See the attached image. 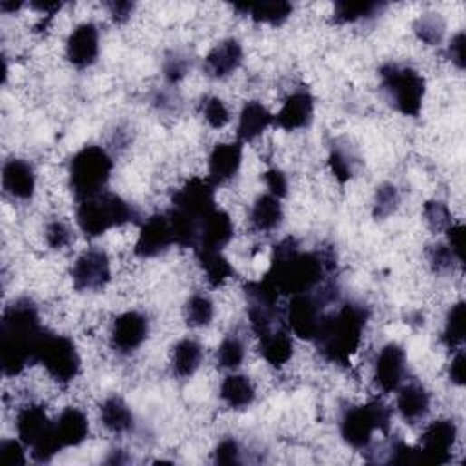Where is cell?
<instances>
[{"instance_id": "9a60e30c", "label": "cell", "mask_w": 466, "mask_h": 466, "mask_svg": "<svg viewBox=\"0 0 466 466\" xmlns=\"http://www.w3.org/2000/svg\"><path fill=\"white\" fill-rule=\"evenodd\" d=\"M150 334V321L141 312H124L112 325V346L117 354L130 355L142 346Z\"/></svg>"}, {"instance_id": "5b68a950", "label": "cell", "mask_w": 466, "mask_h": 466, "mask_svg": "<svg viewBox=\"0 0 466 466\" xmlns=\"http://www.w3.org/2000/svg\"><path fill=\"white\" fill-rule=\"evenodd\" d=\"M113 171L112 155L101 146H84L70 162V186L79 200L104 191Z\"/></svg>"}, {"instance_id": "83f0119b", "label": "cell", "mask_w": 466, "mask_h": 466, "mask_svg": "<svg viewBox=\"0 0 466 466\" xmlns=\"http://www.w3.org/2000/svg\"><path fill=\"white\" fill-rule=\"evenodd\" d=\"M285 218V211H283V204L281 199L265 193L261 197H257V200L252 206L250 211V222L252 228L261 231V233H268L277 229L283 224Z\"/></svg>"}, {"instance_id": "bcb514c9", "label": "cell", "mask_w": 466, "mask_h": 466, "mask_svg": "<svg viewBox=\"0 0 466 466\" xmlns=\"http://www.w3.org/2000/svg\"><path fill=\"white\" fill-rule=\"evenodd\" d=\"M263 179H265V184H267L270 195H274L277 199H285L288 195V177L283 170L270 168L265 171Z\"/></svg>"}, {"instance_id": "8d00e7d4", "label": "cell", "mask_w": 466, "mask_h": 466, "mask_svg": "<svg viewBox=\"0 0 466 466\" xmlns=\"http://www.w3.org/2000/svg\"><path fill=\"white\" fill-rule=\"evenodd\" d=\"M245 355H247L245 343L238 335L231 334L224 337L222 343L218 345L215 361H217V366L222 370H238L243 364Z\"/></svg>"}, {"instance_id": "8fae6325", "label": "cell", "mask_w": 466, "mask_h": 466, "mask_svg": "<svg viewBox=\"0 0 466 466\" xmlns=\"http://www.w3.org/2000/svg\"><path fill=\"white\" fill-rule=\"evenodd\" d=\"M112 279L110 257L99 248L86 250L72 267V281L79 292H99Z\"/></svg>"}, {"instance_id": "4316f807", "label": "cell", "mask_w": 466, "mask_h": 466, "mask_svg": "<svg viewBox=\"0 0 466 466\" xmlns=\"http://www.w3.org/2000/svg\"><path fill=\"white\" fill-rule=\"evenodd\" d=\"M218 395L226 406L233 410H245L256 401V388L248 375L231 374L222 381Z\"/></svg>"}, {"instance_id": "f546056e", "label": "cell", "mask_w": 466, "mask_h": 466, "mask_svg": "<svg viewBox=\"0 0 466 466\" xmlns=\"http://www.w3.org/2000/svg\"><path fill=\"white\" fill-rule=\"evenodd\" d=\"M101 421H102L104 428L110 430L112 433H126L133 428L135 417H133V412L128 406V403L122 397L113 395L102 403Z\"/></svg>"}, {"instance_id": "30bf717a", "label": "cell", "mask_w": 466, "mask_h": 466, "mask_svg": "<svg viewBox=\"0 0 466 466\" xmlns=\"http://www.w3.org/2000/svg\"><path fill=\"white\" fill-rule=\"evenodd\" d=\"M332 296L328 297L326 292L323 297L308 294H297L292 296L288 308H286V323L288 328L299 337L306 341H316L323 317H325V303H328Z\"/></svg>"}, {"instance_id": "b9f144b4", "label": "cell", "mask_w": 466, "mask_h": 466, "mask_svg": "<svg viewBox=\"0 0 466 466\" xmlns=\"http://www.w3.org/2000/svg\"><path fill=\"white\" fill-rule=\"evenodd\" d=\"M26 462V444L21 439H5L0 442V464L24 466Z\"/></svg>"}, {"instance_id": "5bb4252c", "label": "cell", "mask_w": 466, "mask_h": 466, "mask_svg": "<svg viewBox=\"0 0 466 466\" xmlns=\"http://www.w3.org/2000/svg\"><path fill=\"white\" fill-rule=\"evenodd\" d=\"M215 184L209 179L193 177L189 179L175 195H173V209L189 215L191 218L199 220L209 213L215 204Z\"/></svg>"}, {"instance_id": "277c9868", "label": "cell", "mask_w": 466, "mask_h": 466, "mask_svg": "<svg viewBox=\"0 0 466 466\" xmlns=\"http://www.w3.org/2000/svg\"><path fill=\"white\" fill-rule=\"evenodd\" d=\"M137 218L133 206L117 193L102 191L97 197L79 200L77 224L90 239H97L112 228H121Z\"/></svg>"}, {"instance_id": "7bdbcfd3", "label": "cell", "mask_w": 466, "mask_h": 466, "mask_svg": "<svg viewBox=\"0 0 466 466\" xmlns=\"http://www.w3.org/2000/svg\"><path fill=\"white\" fill-rule=\"evenodd\" d=\"M191 68V63L186 55H182L180 52H173L170 53L166 59H164V64H162V72H164V77L170 84H177L179 81H182L188 73V70Z\"/></svg>"}, {"instance_id": "603a6c76", "label": "cell", "mask_w": 466, "mask_h": 466, "mask_svg": "<svg viewBox=\"0 0 466 466\" xmlns=\"http://www.w3.org/2000/svg\"><path fill=\"white\" fill-rule=\"evenodd\" d=\"M55 437L61 448H75L81 446L90 435V422L83 410L79 408H66L57 421H53Z\"/></svg>"}, {"instance_id": "c3c4849f", "label": "cell", "mask_w": 466, "mask_h": 466, "mask_svg": "<svg viewBox=\"0 0 466 466\" xmlns=\"http://www.w3.org/2000/svg\"><path fill=\"white\" fill-rule=\"evenodd\" d=\"M388 461L395 464H413V462H421V457H419V450H415L413 446L406 444L404 441H395L390 448Z\"/></svg>"}, {"instance_id": "f6af8a7d", "label": "cell", "mask_w": 466, "mask_h": 466, "mask_svg": "<svg viewBox=\"0 0 466 466\" xmlns=\"http://www.w3.org/2000/svg\"><path fill=\"white\" fill-rule=\"evenodd\" d=\"M213 461H215V464H224V466L239 464L241 462L239 442L231 437L222 439L213 450Z\"/></svg>"}, {"instance_id": "f1b7e54d", "label": "cell", "mask_w": 466, "mask_h": 466, "mask_svg": "<svg viewBox=\"0 0 466 466\" xmlns=\"http://www.w3.org/2000/svg\"><path fill=\"white\" fill-rule=\"evenodd\" d=\"M243 15L250 17L257 24H270V26H281L285 24L292 12L294 6L285 0H274V3H256V5H236L233 6Z\"/></svg>"}, {"instance_id": "681fc988", "label": "cell", "mask_w": 466, "mask_h": 466, "mask_svg": "<svg viewBox=\"0 0 466 466\" xmlns=\"http://www.w3.org/2000/svg\"><path fill=\"white\" fill-rule=\"evenodd\" d=\"M448 248L451 250L453 257L459 265L464 263V226L462 224H451L446 231Z\"/></svg>"}, {"instance_id": "11a10c76", "label": "cell", "mask_w": 466, "mask_h": 466, "mask_svg": "<svg viewBox=\"0 0 466 466\" xmlns=\"http://www.w3.org/2000/svg\"><path fill=\"white\" fill-rule=\"evenodd\" d=\"M21 8H23V3H10V0H3V3H0V10L5 14H14Z\"/></svg>"}, {"instance_id": "9f6ffc18", "label": "cell", "mask_w": 466, "mask_h": 466, "mask_svg": "<svg viewBox=\"0 0 466 466\" xmlns=\"http://www.w3.org/2000/svg\"><path fill=\"white\" fill-rule=\"evenodd\" d=\"M126 461H128V459L122 457V450H113V451H112V457L106 459V462H110V464H122V462H126Z\"/></svg>"}, {"instance_id": "e575fe53", "label": "cell", "mask_w": 466, "mask_h": 466, "mask_svg": "<svg viewBox=\"0 0 466 466\" xmlns=\"http://www.w3.org/2000/svg\"><path fill=\"white\" fill-rule=\"evenodd\" d=\"M215 306L204 294H193L184 305V319L191 328H204L213 321Z\"/></svg>"}, {"instance_id": "52a82bcc", "label": "cell", "mask_w": 466, "mask_h": 466, "mask_svg": "<svg viewBox=\"0 0 466 466\" xmlns=\"http://www.w3.org/2000/svg\"><path fill=\"white\" fill-rule=\"evenodd\" d=\"M17 435L32 450L34 461L44 464L50 462L59 451H63L53 421H50L46 410L41 404H28L17 415Z\"/></svg>"}, {"instance_id": "44dd1931", "label": "cell", "mask_w": 466, "mask_h": 466, "mask_svg": "<svg viewBox=\"0 0 466 466\" xmlns=\"http://www.w3.org/2000/svg\"><path fill=\"white\" fill-rule=\"evenodd\" d=\"M316 102L310 92L299 90L294 92L283 104L277 115H274V124L286 131H296L310 126L314 119Z\"/></svg>"}, {"instance_id": "60d3db41", "label": "cell", "mask_w": 466, "mask_h": 466, "mask_svg": "<svg viewBox=\"0 0 466 466\" xmlns=\"http://www.w3.org/2000/svg\"><path fill=\"white\" fill-rule=\"evenodd\" d=\"M202 115L204 121L213 128V130H220L229 122V112L224 104L222 99L218 97H208L202 101Z\"/></svg>"}, {"instance_id": "9c48e42d", "label": "cell", "mask_w": 466, "mask_h": 466, "mask_svg": "<svg viewBox=\"0 0 466 466\" xmlns=\"http://www.w3.org/2000/svg\"><path fill=\"white\" fill-rule=\"evenodd\" d=\"M39 363L52 379L61 384L72 383L81 372V355L75 343L66 335L48 332L39 348Z\"/></svg>"}, {"instance_id": "d6a6232c", "label": "cell", "mask_w": 466, "mask_h": 466, "mask_svg": "<svg viewBox=\"0 0 466 466\" xmlns=\"http://www.w3.org/2000/svg\"><path fill=\"white\" fill-rule=\"evenodd\" d=\"M464 337H466V305L464 301H459L446 314L442 343L446 345L448 350L455 352L464 343Z\"/></svg>"}, {"instance_id": "ab89813d", "label": "cell", "mask_w": 466, "mask_h": 466, "mask_svg": "<svg viewBox=\"0 0 466 466\" xmlns=\"http://www.w3.org/2000/svg\"><path fill=\"white\" fill-rule=\"evenodd\" d=\"M401 202V197H399V189L386 182V184H381L375 191V200H374V217L375 218H386L390 217L397 206Z\"/></svg>"}, {"instance_id": "4fadbf2b", "label": "cell", "mask_w": 466, "mask_h": 466, "mask_svg": "<svg viewBox=\"0 0 466 466\" xmlns=\"http://www.w3.org/2000/svg\"><path fill=\"white\" fill-rule=\"evenodd\" d=\"M175 245V236L168 213L150 217L139 231L135 243V256L141 259H153L166 254Z\"/></svg>"}, {"instance_id": "ffe728a7", "label": "cell", "mask_w": 466, "mask_h": 466, "mask_svg": "<svg viewBox=\"0 0 466 466\" xmlns=\"http://www.w3.org/2000/svg\"><path fill=\"white\" fill-rule=\"evenodd\" d=\"M243 46L238 39H224L204 59V72L211 79H226L236 73L243 63Z\"/></svg>"}, {"instance_id": "7a4b0ae2", "label": "cell", "mask_w": 466, "mask_h": 466, "mask_svg": "<svg viewBox=\"0 0 466 466\" xmlns=\"http://www.w3.org/2000/svg\"><path fill=\"white\" fill-rule=\"evenodd\" d=\"M330 270L328 259L319 252H303L294 239H286L274 248L272 267L265 276L283 296L312 292Z\"/></svg>"}, {"instance_id": "d4e9b609", "label": "cell", "mask_w": 466, "mask_h": 466, "mask_svg": "<svg viewBox=\"0 0 466 466\" xmlns=\"http://www.w3.org/2000/svg\"><path fill=\"white\" fill-rule=\"evenodd\" d=\"M397 412L410 424L422 421L430 412V393L417 383L401 386L397 395Z\"/></svg>"}, {"instance_id": "2e32d148", "label": "cell", "mask_w": 466, "mask_h": 466, "mask_svg": "<svg viewBox=\"0 0 466 466\" xmlns=\"http://www.w3.org/2000/svg\"><path fill=\"white\" fill-rule=\"evenodd\" d=\"M233 239L231 217L220 209L213 208L199 222V236L195 252H222Z\"/></svg>"}, {"instance_id": "7dc6e473", "label": "cell", "mask_w": 466, "mask_h": 466, "mask_svg": "<svg viewBox=\"0 0 466 466\" xmlns=\"http://www.w3.org/2000/svg\"><path fill=\"white\" fill-rule=\"evenodd\" d=\"M455 263H457V259L453 257V254L448 248V245H437V247L432 248V252H430V265H432L435 274L450 272Z\"/></svg>"}, {"instance_id": "7402d4cb", "label": "cell", "mask_w": 466, "mask_h": 466, "mask_svg": "<svg viewBox=\"0 0 466 466\" xmlns=\"http://www.w3.org/2000/svg\"><path fill=\"white\" fill-rule=\"evenodd\" d=\"M3 188L17 200H30L37 188L34 166L23 159L6 160L3 166Z\"/></svg>"}, {"instance_id": "836d02e7", "label": "cell", "mask_w": 466, "mask_h": 466, "mask_svg": "<svg viewBox=\"0 0 466 466\" xmlns=\"http://www.w3.org/2000/svg\"><path fill=\"white\" fill-rule=\"evenodd\" d=\"M384 5L379 3H337L334 10V21L337 24H354L359 21H366L377 17Z\"/></svg>"}, {"instance_id": "4dcf8cb0", "label": "cell", "mask_w": 466, "mask_h": 466, "mask_svg": "<svg viewBox=\"0 0 466 466\" xmlns=\"http://www.w3.org/2000/svg\"><path fill=\"white\" fill-rule=\"evenodd\" d=\"M202 346L195 341V339H182L173 346V354H171V368L173 374L180 379H188L191 377L200 363H202Z\"/></svg>"}, {"instance_id": "74e56055", "label": "cell", "mask_w": 466, "mask_h": 466, "mask_svg": "<svg viewBox=\"0 0 466 466\" xmlns=\"http://www.w3.org/2000/svg\"><path fill=\"white\" fill-rule=\"evenodd\" d=\"M355 164H357L355 157L346 148H341V146L332 148L330 157H328V166L339 182L345 184L354 177Z\"/></svg>"}, {"instance_id": "8992f818", "label": "cell", "mask_w": 466, "mask_h": 466, "mask_svg": "<svg viewBox=\"0 0 466 466\" xmlns=\"http://www.w3.org/2000/svg\"><path fill=\"white\" fill-rule=\"evenodd\" d=\"M381 84L390 104L404 117H417L426 95L424 77L404 66L386 64L381 68Z\"/></svg>"}, {"instance_id": "484cf974", "label": "cell", "mask_w": 466, "mask_h": 466, "mask_svg": "<svg viewBox=\"0 0 466 466\" xmlns=\"http://www.w3.org/2000/svg\"><path fill=\"white\" fill-rule=\"evenodd\" d=\"M259 352L268 364L274 368H283L294 357V339L283 328L270 330L259 337Z\"/></svg>"}, {"instance_id": "816d5d0a", "label": "cell", "mask_w": 466, "mask_h": 466, "mask_svg": "<svg viewBox=\"0 0 466 466\" xmlns=\"http://www.w3.org/2000/svg\"><path fill=\"white\" fill-rule=\"evenodd\" d=\"M464 366H466V357H464V352L459 348L455 350V355L451 357V363L448 366V377L457 386L464 384Z\"/></svg>"}, {"instance_id": "db71d44e", "label": "cell", "mask_w": 466, "mask_h": 466, "mask_svg": "<svg viewBox=\"0 0 466 466\" xmlns=\"http://www.w3.org/2000/svg\"><path fill=\"white\" fill-rule=\"evenodd\" d=\"M32 6H34L35 10L46 14V15H53V14H57V12L61 10L63 5H59V3H34Z\"/></svg>"}, {"instance_id": "7c38bea8", "label": "cell", "mask_w": 466, "mask_h": 466, "mask_svg": "<svg viewBox=\"0 0 466 466\" xmlns=\"http://www.w3.org/2000/svg\"><path fill=\"white\" fill-rule=\"evenodd\" d=\"M457 441V426L450 419H439L432 422L422 437L419 457L424 464H448L451 459V450Z\"/></svg>"}, {"instance_id": "ee69618b", "label": "cell", "mask_w": 466, "mask_h": 466, "mask_svg": "<svg viewBox=\"0 0 466 466\" xmlns=\"http://www.w3.org/2000/svg\"><path fill=\"white\" fill-rule=\"evenodd\" d=\"M73 236L72 229L68 228L66 222L63 220H52L46 226V243L52 250H64L66 247H70Z\"/></svg>"}, {"instance_id": "f907efd6", "label": "cell", "mask_w": 466, "mask_h": 466, "mask_svg": "<svg viewBox=\"0 0 466 466\" xmlns=\"http://www.w3.org/2000/svg\"><path fill=\"white\" fill-rule=\"evenodd\" d=\"M464 43H466L464 34L459 32L457 35L451 37V41H450V44H448V59L455 64L457 70H464V66H466V59H464V57H466V55H464Z\"/></svg>"}, {"instance_id": "d590c367", "label": "cell", "mask_w": 466, "mask_h": 466, "mask_svg": "<svg viewBox=\"0 0 466 466\" xmlns=\"http://www.w3.org/2000/svg\"><path fill=\"white\" fill-rule=\"evenodd\" d=\"M413 34L428 46H439L446 35V23L439 14H424L413 23Z\"/></svg>"}, {"instance_id": "3957f363", "label": "cell", "mask_w": 466, "mask_h": 466, "mask_svg": "<svg viewBox=\"0 0 466 466\" xmlns=\"http://www.w3.org/2000/svg\"><path fill=\"white\" fill-rule=\"evenodd\" d=\"M368 312L354 303L343 305L334 314H325L316 337L319 354L335 364H348L359 350L366 328Z\"/></svg>"}, {"instance_id": "1f68e13d", "label": "cell", "mask_w": 466, "mask_h": 466, "mask_svg": "<svg viewBox=\"0 0 466 466\" xmlns=\"http://www.w3.org/2000/svg\"><path fill=\"white\" fill-rule=\"evenodd\" d=\"M195 256L209 286L218 288L233 277V267L222 252H195Z\"/></svg>"}, {"instance_id": "ac0fdd59", "label": "cell", "mask_w": 466, "mask_h": 466, "mask_svg": "<svg viewBox=\"0 0 466 466\" xmlns=\"http://www.w3.org/2000/svg\"><path fill=\"white\" fill-rule=\"evenodd\" d=\"M101 35L93 23L79 24L66 41V57L75 68H90L99 59Z\"/></svg>"}, {"instance_id": "f35d334b", "label": "cell", "mask_w": 466, "mask_h": 466, "mask_svg": "<svg viewBox=\"0 0 466 466\" xmlns=\"http://www.w3.org/2000/svg\"><path fill=\"white\" fill-rule=\"evenodd\" d=\"M422 215H424L426 226L433 233H444L453 224L451 211L448 204H444L442 200H428L422 208Z\"/></svg>"}, {"instance_id": "cb8c5ba5", "label": "cell", "mask_w": 466, "mask_h": 466, "mask_svg": "<svg viewBox=\"0 0 466 466\" xmlns=\"http://www.w3.org/2000/svg\"><path fill=\"white\" fill-rule=\"evenodd\" d=\"M272 124H274V115L268 112V108H265L259 101H250L245 104L239 115L238 137L243 144L252 142L259 139Z\"/></svg>"}, {"instance_id": "6da1fadb", "label": "cell", "mask_w": 466, "mask_h": 466, "mask_svg": "<svg viewBox=\"0 0 466 466\" xmlns=\"http://www.w3.org/2000/svg\"><path fill=\"white\" fill-rule=\"evenodd\" d=\"M48 330L41 325L39 310L32 299L12 303L0 321V366L3 374L15 377L39 363V348Z\"/></svg>"}, {"instance_id": "ba28073f", "label": "cell", "mask_w": 466, "mask_h": 466, "mask_svg": "<svg viewBox=\"0 0 466 466\" xmlns=\"http://www.w3.org/2000/svg\"><path fill=\"white\" fill-rule=\"evenodd\" d=\"M388 428L390 410L379 401L352 406L341 419V437L354 450H366L374 441V433H386Z\"/></svg>"}, {"instance_id": "d6986e66", "label": "cell", "mask_w": 466, "mask_h": 466, "mask_svg": "<svg viewBox=\"0 0 466 466\" xmlns=\"http://www.w3.org/2000/svg\"><path fill=\"white\" fill-rule=\"evenodd\" d=\"M243 164V142H220L209 153L208 159V179L218 186L236 177Z\"/></svg>"}, {"instance_id": "f5cc1de1", "label": "cell", "mask_w": 466, "mask_h": 466, "mask_svg": "<svg viewBox=\"0 0 466 466\" xmlns=\"http://www.w3.org/2000/svg\"><path fill=\"white\" fill-rule=\"evenodd\" d=\"M108 10H110L112 19L115 23H119V24H122V23H126L131 17V14L135 10V5L133 3H126V0H119V3H110Z\"/></svg>"}, {"instance_id": "e0dca14e", "label": "cell", "mask_w": 466, "mask_h": 466, "mask_svg": "<svg viewBox=\"0 0 466 466\" xmlns=\"http://www.w3.org/2000/svg\"><path fill=\"white\" fill-rule=\"evenodd\" d=\"M406 374V352L397 343H388L383 346L375 359L374 381L377 388L384 393L397 392L403 386Z\"/></svg>"}]
</instances>
